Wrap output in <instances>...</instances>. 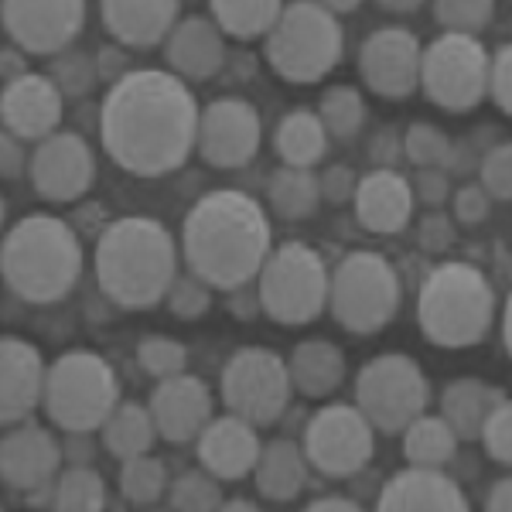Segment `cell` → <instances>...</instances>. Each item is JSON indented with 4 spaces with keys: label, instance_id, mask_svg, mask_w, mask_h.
<instances>
[{
    "label": "cell",
    "instance_id": "681fc988",
    "mask_svg": "<svg viewBox=\"0 0 512 512\" xmlns=\"http://www.w3.org/2000/svg\"><path fill=\"white\" fill-rule=\"evenodd\" d=\"M355 192H359V175L349 168V164H332V168L321 171V198L332 205H345L352 202Z\"/></svg>",
    "mask_w": 512,
    "mask_h": 512
},
{
    "label": "cell",
    "instance_id": "e7e4bbea",
    "mask_svg": "<svg viewBox=\"0 0 512 512\" xmlns=\"http://www.w3.org/2000/svg\"><path fill=\"white\" fill-rule=\"evenodd\" d=\"M318 4L328 7V11H335V14H352V11H359L362 0H318Z\"/></svg>",
    "mask_w": 512,
    "mask_h": 512
},
{
    "label": "cell",
    "instance_id": "6f0895ef",
    "mask_svg": "<svg viewBox=\"0 0 512 512\" xmlns=\"http://www.w3.org/2000/svg\"><path fill=\"white\" fill-rule=\"evenodd\" d=\"M226 308H229V315H236V318H243V321H250L253 315H260L263 304H260V291H256V280H253V284L236 287V291H229Z\"/></svg>",
    "mask_w": 512,
    "mask_h": 512
},
{
    "label": "cell",
    "instance_id": "603a6c76",
    "mask_svg": "<svg viewBox=\"0 0 512 512\" xmlns=\"http://www.w3.org/2000/svg\"><path fill=\"white\" fill-rule=\"evenodd\" d=\"M260 451L263 444L256 437V424L243 420L239 414L212 417L205 424V431L198 434V461L219 482H239V478L253 475Z\"/></svg>",
    "mask_w": 512,
    "mask_h": 512
},
{
    "label": "cell",
    "instance_id": "f35d334b",
    "mask_svg": "<svg viewBox=\"0 0 512 512\" xmlns=\"http://www.w3.org/2000/svg\"><path fill=\"white\" fill-rule=\"evenodd\" d=\"M168 506L178 512H212L222 509L219 478L202 468V472H181L168 489Z\"/></svg>",
    "mask_w": 512,
    "mask_h": 512
},
{
    "label": "cell",
    "instance_id": "11a10c76",
    "mask_svg": "<svg viewBox=\"0 0 512 512\" xmlns=\"http://www.w3.org/2000/svg\"><path fill=\"white\" fill-rule=\"evenodd\" d=\"M96 62H99V76H103V82H117L130 72V55H127V45H103L96 52Z\"/></svg>",
    "mask_w": 512,
    "mask_h": 512
},
{
    "label": "cell",
    "instance_id": "4dcf8cb0",
    "mask_svg": "<svg viewBox=\"0 0 512 512\" xmlns=\"http://www.w3.org/2000/svg\"><path fill=\"white\" fill-rule=\"evenodd\" d=\"M267 202L270 212L284 222L311 219L321 205V178L315 175V168L280 164L274 175L267 178Z\"/></svg>",
    "mask_w": 512,
    "mask_h": 512
},
{
    "label": "cell",
    "instance_id": "ac0fdd59",
    "mask_svg": "<svg viewBox=\"0 0 512 512\" xmlns=\"http://www.w3.org/2000/svg\"><path fill=\"white\" fill-rule=\"evenodd\" d=\"M62 113L65 93L48 72H24V76L4 82L0 120H4L7 134L21 137L24 144H38V140L52 137L62 123Z\"/></svg>",
    "mask_w": 512,
    "mask_h": 512
},
{
    "label": "cell",
    "instance_id": "6125c7cd",
    "mask_svg": "<svg viewBox=\"0 0 512 512\" xmlns=\"http://www.w3.org/2000/svg\"><path fill=\"white\" fill-rule=\"evenodd\" d=\"M383 11H393V14H414L420 7L427 4V0H376Z\"/></svg>",
    "mask_w": 512,
    "mask_h": 512
},
{
    "label": "cell",
    "instance_id": "7bdbcfd3",
    "mask_svg": "<svg viewBox=\"0 0 512 512\" xmlns=\"http://www.w3.org/2000/svg\"><path fill=\"white\" fill-rule=\"evenodd\" d=\"M212 291H216V287H212L209 280H202L198 274L188 270V274H178L175 280H171L164 304H168V311L175 318L195 321L212 308Z\"/></svg>",
    "mask_w": 512,
    "mask_h": 512
},
{
    "label": "cell",
    "instance_id": "7dc6e473",
    "mask_svg": "<svg viewBox=\"0 0 512 512\" xmlns=\"http://www.w3.org/2000/svg\"><path fill=\"white\" fill-rule=\"evenodd\" d=\"M414 198L427 209H441L444 202H451V175L444 168H417L410 178Z\"/></svg>",
    "mask_w": 512,
    "mask_h": 512
},
{
    "label": "cell",
    "instance_id": "e0dca14e",
    "mask_svg": "<svg viewBox=\"0 0 512 512\" xmlns=\"http://www.w3.org/2000/svg\"><path fill=\"white\" fill-rule=\"evenodd\" d=\"M420 62H424V45L414 31L376 28L359 48V76L383 99H407L420 89Z\"/></svg>",
    "mask_w": 512,
    "mask_h": 512
},
{
    "label": "cell",
    "instance_id": "d6986e66",
    "mask_svg": "<svg viewBox=\"0 0 512 512\" xmlns=\"http://www.w3.org/2000/svg\"><path fill=\"white\" fill-rule=\"evenodd\" d=\"M48 366L38 345L28 338L4 335L0 342V420L7 427L31 420L38 407H45Z\"/></svg>",
    "mask_w": 512,
    "mask_h": 512
},
{
    "label": "cell",
    "instance_id": "8d00e7d4",
    "mask_svg": "<svg viewBox=\"0 0 512 512\" xmlns=\"http://www.w3.org/2000/svg\"><path fill=\"white\" fill-rule=\"evenodd\" d=\"M59 499L55 509L62 512H99L106 506V478L89 465H65L59 472Z\"/></svg>",
    "mask_w": 512,
    "mask_h": 512
},
{
    "label": "cell",
    "instance_id": "d6a6232c",
    "mask_svg": "<svg viewBox=\"0 0 512 512\" xmlns=\"http://www.w3.org/2000/svg\"><path fill=\"white\" fill-rule=\"evenodd\" d=\"M458 441L454 427L441 414H420L417 420H410L403 427V458L410 465H424V468H444L448 461L458 454Z\"/></svg>",
    "mask_w": 512,
    "mask_h": 512
},
{
    "label": "cell",
    "instance_id": "db71d44e",
    "mask_svg": "<svg viewBox=\"0 0 512 512\" xmlns=\"http://www.w3.org/2000/svg\"><path fill=\"white\" fill-rule=\"evenodd\" d=\"M28 171H31V154L24 151V140L4 130V137H0V175L14 181L28 175Z\"/></svg>",
    "mask_w": 512,
    "mask_h": 512
},
{
    "label": "cell",
    "instance_id": "9a60e30c",
    "mask_svg": "<svg viewBox=\"0 0 512 512\" xmlns=\"http://www.w3.org/2000/svg\"><path fill=\"white\" fill-rule=\"evenodd\" d=\"M4 31L21 52L52 55L72 48L86 24V0H4Z\"/></svg>",
    "mask_w": 512,
    "mask_h": 512
},
{
    "label": "cell",
    "instance_id": "8992f818",
    "mask_svg": "<svg viewBox=\"0 0 512 512\" xmlns=\"http://www.w3.org/2000/svg\"><path fill=\"white\" fill-rule=\"evenodd\" d=\"M345 31L338 14L318 0H294L267 35V62L280 79L294 86L321 82L342 62Z\"/></svg>",
    "mask_w": 512,
    "mask_h": 512
},
{
    "label": "cell",
    "instance_id": "7a4b0ae2",
    "mask_svg": "<svg viewBox=\"0 0 512 512\" xmlns=\"http://www.w3.org/2000/svg\"><path fill=\"white\" fill-rule=\"evenodd\" d=\"M274 250L267 209L239 188H216L188 209L181 226L185 267L216 291H236L260 277Z\"/></svg>",
    "mask_w": 512,
    "mask_h": 512
},
{
    "label": "cell",
    "instance_id": "4fadbf2b",
    "mask_svg": "<svg viewBox=\"0 0 512 512\" xmlns=\"http://www.w3.org/2000/svg\"><path fill=\"white\" fill-rule=\"evenodd\" d=\"M376 427L349 403H328L304 424V454L325 478H352L373 461Z\"/></svg>",
    "mask_w": 512,
    "mask_h": 512
},
{
    "label": "cell",
    "instance_id": "f1b7e54d",
    "mask_svg": "<svg viewBox=\"0 0 512 512\" xmlns=\"http://www.w3.org/2000/svg\"><path fill=\"white\" fill-rule=\"evenodd\" d=\"M287 366H291L294 390L301 396H311V400L332 396L338 386L345 383V355L335 342H328V338L297 342Z\"/></svg>",
    "mask_w": 512,
    "mask_h": 512
},
{
    "label": "cell",
    "instance_id": "9f6ffc18",
    "mask_svg": "<svg viewBox=\"0 0 512 512\" xmlns=\"http://www.w3.org/2000/svg\"><path fill=\"white\" fill-rule=\"evenodd\" d=\"M62 454H65V465H93L96 458L93 431H65Z\"/></svg>",
    "mask_w": 512,
    "mask_h": 512
},
{
    "label": "cell",
    "instance_id": "5bb4252c",
    "mask_svg": "<svg viewBox=\"0 0 512 512\" xmlns=\"http://www.w3.org/2000/svg\"><path fill=\"white\" fill-rule=\"evenodd\" d=\"M260 140H263L260 110H256L250 99L222 96L212 99L209 106H202L195 151L202 154L205 164H212L219 171L246 168L256 158V151H260Z\"/></svg>",
    "mask_w": 512,
    "mask_h": 512
},
{
    "label": "cell",
    "instance_id": "60d3db41",
    "mask_svg": "<svg viewBox=\"0 0 512 512\" xmlns=\"http://www.w3.org/2000/svg\"><path fill=\"white\" fill-rule=\"evenodd\" d=\"M137 362L151 379H168L185 373L188 366V349L178 342V338L168 335H147L144 342L137 345Z\"/></svg>",
    "mask_w": 512,
    "mask_h": 512
},
{
    "label": "cell",
    "instance_id": "be15d7a7",
    "mask_svg": "<svg viewBox=\"0 0 512 512\" xmlns=\"http://www.w3.org/2000/svg\"><path fill=\"white\" fill-rule=\"evenodd\" d=\"M502 342H506V352L512 355V294H509L506 308H502Z\"/></svg>",
    "mask_w": 512,
    "mask_h": 512
},
{
    "label": "cell",
    "instance_id": "7402d4cb",
    "mask_svg": "<svg viewBox=\"0 0 512 512\" xmlns=\"http://www.w3.org/2000/svg\"><path fill=\"white\" fill-rule=\"evenodd\" d=\"M355 219L366 233L376 236H396L407 229L414 216V188L410 178H403L396 168H373L359 178V192L352 198Z\"/></svg>",
    "mask_w": 512,
    "mask_h": 512
},
{
    "label": "cell",
    "instance_id": "5b68a950",
    "mask_svg": "<svg viewBox=\"0 0 512 512\" xmlns=\"http://www.w3.org/2000/svg\"><path fill=\"white\" fill-rule=\"evenodd\" d=\"M495 318V287L475 263H437L417 294L420 332L441 349L478 345Z\"/></svg>",
    "mask_w": 512,
    "mask_h": 512
},
{
    "label": "cell",
    "instance_id": "3957f363",
    "mask_svg": "<svg viewBox=\"0 0 512 512\" xmlns=\"http://www.w3.org/2000/svg\"><path fill=\"white\" fill-rule=\"evenodd\" d=\"M178 250L168 226L151 216L113 219L99 233L93 267L106 301L123 311H147L168 297L178 277Z\"/></svg>",
    "mask_w": 512,
    "mask_h": 512
},
{
    "label": "cell",
    "instance_id": "484cf974",
    "mask_svg": "<svg viewBox=\"0 0 512 512\" xmlns=\"http://www.w3.org/2000/svg\"><path fill=\"white\" fill-rule=\"evenodd\" d=\"M181 0H99L103 24L120 45L154 48L178 24Z\"/></svg>",
    "mask_w": 512,
    "mask_h": 512
},
{
    "label": "cell",
    "instance_id": "94428289",
    "mask_svg": "<svg viewBox=\"0 0 512 512\" xmlns=\"http://www.w3.org/2000/svg\"><path fill=\"white\" fill-rule=\"evenodd\" d=\"M24 55L28 52H21L18 45L14 48H4V79H18V76H24Z\"/></svg>",
    "mask_w": 512,
    "mask_h": 512
},
{
    "label": "cell",
    "instance_id": "74e56055",
    "mask_svg": "<svg viewBox=\"0 0 512 512\" xmlns=\"http://www.w3.org/2000/svg\"><path fill=\"white\" fill-rule=\"evenodd\" d=\"M48 76L55 79V86L62 89L65 99L89 96L96 89V82L103 79L99 76L96 55L79 52V48H65V52L52 55V62H48Z\"/></svg>",
    "mask_w": 512,
    "mask_h": 512
},
{
    "label": "cell",
    "instance_id": "b9f144b4",
    "mask_svg": "<svg viewBox=\"0 0 512 512\" xmlns=\"http://www.w3.org/2000/svg\"><path fill=\"white\" fill-rule=\"evenodd\" d=\"M495 14V0H434V18L444 31H461V35H478L489 28Z\"/></svg>",
    "mask_w": 512,
    "mask_h": 512
},
{
    "label": "cell",
    "instance_id": "836d02e7",
    "mask_svg": "<svg viewBox=\"0 0 512 512\" xmlns=\"http://www.w3.org/2000/svg\"><path fill=\"white\" fill-rule=\"evenodd\" d=\"M212 21L226 31L229 38L253 41L267 38L277 18L284 14V0H209Z\"/></svg>",
    "mask_w": 512,
    "mask_h": 512
},
{
    "label": "cell",
    "instance_id": "30bf717a",
    "mask_svg": "<svg viewBox=\"0 0 512 512\" xmlns=\"http://www.w3.org/2000/svg\"><path fill=\"white\" fill-rule=\"evenodd\" d=\"M492 55L478 35L444 31L431 45H424L420 62V89L444 113H468L489 96Z\"/></svg>",
    "mask_w": 512,
    "mask_h": 512
},
{
    "label": "cell",
    "instance_id": "cb8c5ba5",
    "mask_svg": "<svg viewBox=\"0 0 512 512\" xmlns=\"http://www.w3.org/2000/svg\"><path fill=\"white\" fill-rule=\"evenodd\" d=\"M376 506L383 512H465L468 499L444 468L410 465L379 489Z\"/></svg>",
    "mask_w": 512,
    "mask_h": 512
},
{
    "label": "cell",
    "instance_id": "d590c367",
    "mask_svg": "<svg viewBox=\"0 0 512 512\" xmlns=\"http://www.w3.org/2000/svg\"><path fill=\"white\" fill-rule=\"evenodd\" d=\"M168 489H171L168 465L161 458H151V451L127 458L120 465V492L134 506H154V502H161L168 495Z\"/></svg>",
    "mask_w": 512,
    "mask_h": 512
},
{
    "label": "cell",
    "instance_id": "ab89813d",
    "mask_svg": "<svg viewBox=\"0 0 512 512\" xmlns=\"http://www.w3.org/2000/svg\"><path fill=\"white\" fill-rule=\"evenodd\" d=\"M448 151H451V137L441 127H434V123L417 120L403 134V154H407V161L414 168H444Z\"/></svg>",
    "mask_w": 512,
    "mask_h": 512
},
{
    "label": "cell",
    "instance_id": "7c38bea8",
    "mask_svg": "<svg viewBox=\"0 0 512 512\" xmlns=\"http://www.w3.org/2000/svg\"><path fill=\"white\" fill-rule=\"evenodd\" d=\"M294 379L284 355L263 345H243L222 369V403L256 427H270L291 407Z\"/></svg>",
    "mask_w": 512,
    "mask_h": 512
},
{
    "label": "cell",
    "instance_id": "1f68e13d",
    "mask_svg": "<svg viewBox=\"0 0 512 512\" xmlns=\"http://www.w3.org/2000/svg\"><path fill=\"white\" fill-rule=\"evenodd\" d=\"M158 437L161 434H158V424H154L151 407L134 403V400H120L117 410H113L103 424V448L120 461L147 454Z\"/></svg>",
    "mask_w": 512,
    "mask_h": 512
},
{
    "label": "cell",
    "instance_id": "6da1fadb",
    "mask_svg": "<svg viewBox=\"0 0 512 512\" xmlns=\"http://www.w3.org/2000/svg\"><path fill=\"white\" fill-rule=\"evenodd\" d=\"M198 106L188 82L164 69H130L113 82L99 106L103 151L134 178L178 171L195 151Z\"/></svg>",
    "mask_w": 512,
    "mask_h": 512
},
{
    "label": "cell",
    "instance_id": "91938a15",
    "mask_svg": "<svg viewBox=\"0 0 512 512\" xmlns=\"http://www.w3.org/2000/svg\"><path fill=\"white\" fill-rule=\"evenodd\" d=\"M311 512H359L362 506L352 499V495H321V499L308 502Z\"/></svg>",
    "mask_w": 512,
    "mask_h": 512
},
{
    "label": "cell",
    "instance_id": "c3c4849f",
    "mask_svg": "<svg viewBox=\"0 0 512 512\" xmlns=\"http://www.w3.org/2000/svg\"><path fill=\"white\" fill-rule=\"evenodd\" d=\"M489 96L502 113L512 117V41L492 52L489 65Z\"/></svg>",
    "mask_w": 512,
    "mask_h": 512
},
{
    "label": "cell",
    "instance_id": "680465c9",
    "mask_svg": "<svg viewBox=\"0 0 512 512\" xmlns=\"http://www.w3.org/2000/svg\"><path fill=\"white\" fill-rule=\"evenodd\" d=\"M485 509H492V512H512V475L499 478V482L492 485L489 495H485Z\"/></svg>",
    "mask_w": 512,
    "mask_h": 512
},
{
    "label": "cell",
    "instance_id": "52a82bcc",
    "mask_svg": "<svg viewBox=\"0 0 512 512\" xmlns=\"http://www.w3.org/2000/svg\"><path fill=\"white\" fill-rule=\"evenodd\" d=\"M117 403V373L99 352L69 349L48 366L45 410L62 431H103Z\"/></svg>",
    "mask_w": 512,
    "mask_h": 512
},
{
    "label": "cell",
    "instance_id": "8fae6325",
    "mask_svg": "<svg viewBox=\"0 0 512 512\" xmlns=\"http://www.w3.org/2000/svg\"><path fill=\"white\" fill-rule=\"evenodd\" d=\"M427 400L431 383L424 369L403 352L376 355L355 376V407L383 434H403V427L427 410Z\"/></svg>",
    "mask_w": 512,
    "mask_h": 512
},
{
    "label": "cell",
    "instance_id": "03108f58",
    "mask_svg": "<svg viewBox=\"0 0 512 512\" xmlns=\"http://www.w3.org/2000/svg\"><path fill=\"white\" fill-rule=\"evenodd\" d=\"M222 509H233V512H250L256 509L253 502H246V499H233V502H222Z\"/></svg>",
    "mask_w": 512,
    "mask_h": 512
},
{
    "label": "cell",
    "instance_id": "bcb514c9",
    "mask_svg": "<svg viewBox=\"0 0 512 512\" xmlns=\"http://www.w3.org/2000/svg\"><path fill=\"white\" fill-rule=\"evenodd\" d=\"M492 202L495 198L485 192L482 181H468L451 195V216L458 226H482L492 216Z\"/></svg>",
    "mask_w": 512,
    "mask_h": 512
},
{
    "label": "cell",
    "instance_id": "f5cc1de1",
    "mask_svg": "<svg viewBox=\"0 0 512 512\" xmlns=\"http://www.w3.org/2000/svg\"><path fill=\"white\" fill-rule=\"evenodd\" d=\"M400 158H407L403 154V134H396L393 127L376 130L373 140H369V161H373V168H396Z\"/></svg>",
    "mask_w": 512,
    "mask_h": 512
},
{
    "label": "cell",
    "instance_id": "f546056e",
    "mask_svg": "<svg viewBox=\"0 0 512 512\" xmlns=\"http://www.w3.org/2000/svg\"><path fill=\"white\" fill-rule=\"evenodd\" d=\"M328 137L325 123H321L318 110H308V106H297V110L284 113L274 130V147L284 164H294V168H315V164L328 154Z\"/></svg>",
    "mask_w": 512,
    "mask_h": 512
},
{
    "label": "cell",
    "instance_id": "e575fe53",
    "mask_svg": "<svg viewBox=\"0 0 512 512\" xmlns=\"http://www.w3.org/2000/svg\"><path fill=\"white\" fill-rule=\"evenodd\" d=\"M318 117L325 123L328 137L349 144L362 134L366 127V99L355 86H332L321 93L318 103Z\"/></svg>",
    "mask_w": 512,
    "mask_h": 512
},
{
    "label": "cell",
    "instance_id": "ee69618b",
    "mask_svg": "<svg viewBox=\"0 0 512 512\" xmlns=\"http://www.w3.org/2000/svg\"><path fill=\"white\" fill-rule=\"evenodd\" d=\"M478 178L495 202H512V140H499L492 151H485Z\"/></svg>",
    "mask_w": 512,
    "mask_h": 512
},
{
    "label": "cell",
    "instance_id": "2e32d148",
    "mask_svg": "<svg viewBox=\"0 0 512 512\" xmlns=\"http://www.w3.org/2000/svg\"><path fill=\"white\" fill-rule=\"evenodd\" d=\"M28 178L45 202H79L93 188L96 154L76 130H55L52 137L38 140L31 151Z\"/></svg>",
    "mask_w": 512,
    "mask_h": 512
},
{
    "label": "cell",
    "instance_id": "d4e9b609",
    "mask_svg": "<svg viewBox=\"0 0 512 512\" xmlns=\"http://www.w3.org/2000/svg\"><path fill=\"white\" fill-rule=\"evenodd\" d=\"M222 35L226 31L212 18H202V14L181 18L164 38V59H168L171 72L192 82L219 76L226 65V38Z\"/></svg>",
    "mask_w": 512,
    "mask_h": 512
},
{
    "label": "cell",
    "instance_id": "9c48e42d",
    "mask_svg": "<svg viewBox=\"0 0 512 512\" xmlns=\"http://www.w3.org/2000/svg\"><path fill=\"white\" fill-rule=\"evenodd\" d=\"M328 308L338 325L352 335H376L400 308V274L383 253L355 250L332 270Z\"/></svg>",
    "mask_w": 512,
    "mask_h": 512
},
{
    "label": "cell",
    "instance_id": "83f0119b",
    "mask_svg": "<svg viewBox=\"0 0 512 512\" xmlns=\"http://www.w3.org/2000/svg\"><path fill=\"white\" fill-rule=\"evenodd\" d=\"M502 400H506V393L499 386L485 383V379H454L441 393V417L454 427L461 441H478L485 431V420L492 417V410Z\"/></svg>",
    "mask_w": 512,
    "mask_h": 512
},
{
    "label": "cell",
    "instance_id": "ba28073f",
    "mask_svg": "<svg viewBox=\"0 0 512 512\" xmlns=\"http://www.w3.org/2000/svg\"><path fill=\"white\" fill-rule=\"evenodd\" d=\"M263 315L284 328L311 325L328 308L332 270L325 256L308 243L274 246L256 277Z\"/></svg>",
    "mask_w": 512,
    "mask_h": 512
},
{
    "label": "cell",
    "instance_id": "f907efd6",
    "mask_svg": "<svg viewBox=\"0 0 512 512\" xmlns=\"http://www.w3.org/2000/svg\"><path fill=\"white\" fill-rule=\"evenodd\" d=\"M417 239L427 253H444L454 243V216H444L441 209H431L417 229Z\"/></svg>",
    "mask_w": 512,
    "mask_h": 512
},
{
    "label": "cell",
    "instance_id": "44dd1931",
    "mask_svg": "<svg viewBox=\"0 0 512 512\" xmlns=\"http://www.w3.org/2000/svg\"><path fill=\"white\" fill-rule=\"evenodd\" d=\"M147 407H151L154 424H158V434L164 441L188 444V441H198V434H202L205 424L212 420V393L198 376L178 373V376L158 379Z\"/></svg>",
    "mask_w": 512,
    "mask_h": 512
},
{
    "label": "cell",
    "instance_id": "ffe728a7",
    "mask_svg": "<svg viewBox=\"0 0 512 512\" xmlns=\"http://www.w3.org/2000/svg\"><path fill=\"white\" fill-rule=\"evenodd\" d=\"M65 465L62 444L48 427L41 424H14L0 441V478L14 492H31L35 485L59 478Z\"/></svg>",
    "mask_w": 512,
    "mask_h": 512
},
{
    "label": "cell",
    "instance_id": "816d5d0a",
    "mask_svg": "<svg viewBox=\"0 0 512 512\" xmlns=\"http://www.w3.org/2000/svg\"><path fill=\"white\" fill-rule=\"evenodd\" d=\"M482 147L475 144L472 137H461V140H451V151H448V161H444V171L451 178H468L482 168Z\"/></svg>",
    "mask_w": 512,
    "mask_h": 512
},
{
    "label": "cell",
    "instance_id": "4316f807",
    "mask_svg": "<svg viewBox=\"0 0 512 512\" xmlns=\"http://www.w3.org/2000/svg\"><path fill=\"white\" fill-rule=\"evenodd\" d=\"M308 468L311 461L304 454V444L291 441V437H274L263 444L260 461L253 468L256 492L270 502H294L308 485Z\"/></svg>",
    "mask_w": 512,
    "mask_h": 512
},
{
    "label": "cell",
    "instance_id": "f6af8a7d",
    "mask_svg": "<svg viewBox=\"0 0 512 512\" xmlns=\"http://www.w3.org/2000/svg\"><path fill=\"white\" fill-rule=\"evenodd\" d=\"M478 441L485 444V454L499 465L512 468V400H502L485 420V431Z\"/></svg>",
    "mask_w": 512,
    "mask_h": 512
},
{
    "label": "cell",
    "instance_id": "277c9868",
    "mask_svg": "<svg viewBox=\"0 0 512 512\" xmlns=\"http://www.w3.org/2000/svg\"><path fill=\"white\" fill-rule=\"evenodd\" d=\"M0 270L18 301L55 304L82 277V239L65 219L31 212L7 229Z\"/></svg>",
    "mask_w": 512,
    "mask_h": 512
}]
</instances>
